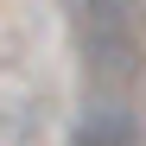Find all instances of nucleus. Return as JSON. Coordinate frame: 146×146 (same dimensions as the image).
<instances>
[{"mask_svg": "<svg viewBox=\"0 0 146 146\" xmlns=\"http://www.w3.org/2000/svg\"><path fill=\"white\" fill-rule=\"evenodd\" d=\"M70 19H76V51L83 70L102 89H121L140 76V26H133V0H70Z\"/></svg>", "mask_w": 146, "mask_h": 146, "instance_id": "1", "label": "nucleus"}, {"mask_svg": "<svg viewBox=\"0 0 146 146\" xmlns=\"http://www.w3.org/2000/svg\"><path fill=\"white\" fill-rule=\"evenodd\" d=\"M70 146H140V114L121 102H89L70 127Z\"/></svg>", "mask_w": 146, "mask_h": 146, "instance_id": "2", "label": "nucleus"}]
</instances>
